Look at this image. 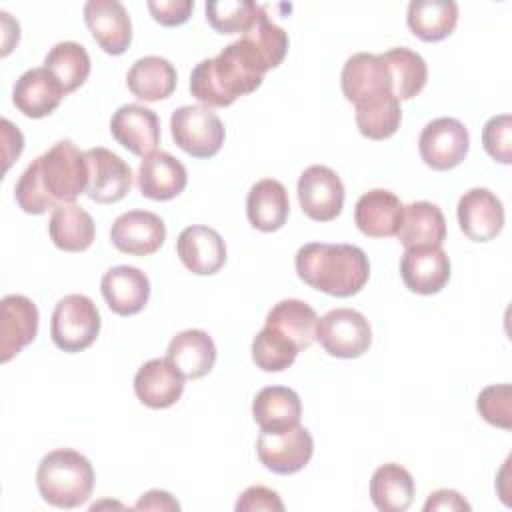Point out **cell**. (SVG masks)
I'll return each mask as SVG.
<instances>
[{"label": "cell", "mask_w": 512, "mask_h": 512, "mask_svg": "<svg viewBox=\"0 0 512 512\" xmlns=\"http://www.w3.org/2000/svg\"><path fill=\"white\" fill-rule=\"evenodd\" d=\"M36 486L50 506L78 508L92 496L94 470L84 454L72 448H56L40 460Z\"/></svg>", "instance_id": "obj_3"}, {"label": "cell", "mask_w": 512, "mask_h": 512, "mask_svg": "<svg viewBox=\"0 0 512 512\" xmlns=\"http://www.w3.org/2000/svg\"><path fill=\"white\" fill-rule=\"evenodd\" d=\"M316 340L330 356L360 358L372 344V328L358 310L334 308L318 318Z\"/></svg>", "instance_id": "obj_7"}, {"label": "cell", "mask_w": 512, "mask_h": 512, "mask_svg": "<svg viewBox=\"0 0 512 512\" xmlns=\"http://www.w3.org/2000/svg\"><path fill=\"white\" fill-rule=\"evenodd\" d=\"M290 214L288 190L280 180L262 178L246 196L248 222L260 232L280 230Z\"/></svg>", "instance_id": "obj_27"}, {"label": "cell", "mask_w": 512, "mask_h": 512, "mask_svg": "<svg viewBox=\"0 0 512 512\" xmlns=\"http://www.w3.org/2000/svg\"><path fill=\"white\" fill-rule=\"evenodd\" d=\"M44 68L50 70L62 84L66 94H70L86 82L90 74V56L86 48L78 42H58L46 54Z\"/></svg>", "instance_id": "obj_35"}, {"label": "cell", "mask_w": 512, "mask_h": 512, "mask_svg": "<svg viewBox=\"0 0 512 512\" xmlns=\"http://www.w3.org/2000/svg\"><path fill=\"white\" fill-rule=\"evenodd\" d=\"M148 10L162 26H180L190 18L194 0H150Z\"/></svg>", "instance_id": "obj_43"}, {"label": "cell", "mask_w": 512, "mask_h": 512, "mask_svg": "<svg viewBox=\"0 0 512 512\" xmlns=\"http://www.w3.org/2000/svg\"><path fill=\"white\" fill-rule=\"evenodd\" d=\"M134 510H180V504L164 490H150L140 496Z\"/></svg>", "instance_id": "obj_47"}, {"label": "cell", "mask_w": 512, "mask_h": 512, "mask_svg": "<svg viewBox=\"0 0 512 512\" xmlns=\"http://www.w3.org/2000/svg\"><path fill=\"white\" fill-rule=\"evenodd\" d=\"M102 296L108 308L118 316H134L144 310L150 298L148 276L134 266H114L100 280Z\"/></svg>", "instance_id": "obj_19"}, {"label": "cell", "mask_w": 512, "mask_h": 512, "mask_svg": "<svg viewBox=\"0 0 512 512\" xmlns=\"http://www.w3.org/2000/svg\"><path fill=\"white\" fill-rule=\"evenodd\" d=\"M14 198H16V204L20 206L22 212L34 214V216H40V214L48 212V208H52V210L56 208L54 202L48 198L42 182H40L36 160H32L26 166V170L20 174V178L14 186Z\"/></svg>", "instance_id": "obj_40"}, {"label": "cell", "mask_w": 512, "mask_h": 512, "mask_svg": "<svg viewBox=\"0 0 512 512\" xmlns=\"http://www.w3.org/2000/svg\"><path fill=\"white\" fill-rule=\"evenodd\" d=\"M238 512H252V510H284V502L280 500L278 492L266 488V486H250L246 488L234 506Z\"/></svg>", "instance_id": "obj_44"}, {"label": "cell", "mask_w": 512, "mask_h": 512, "mask_svg": "<svg viewBox=\"0 0 512 512\" xmlns=\"http://www.w3.org/2000/svg\"><path fill=\"white\" fill-rule=\"evenodd\" d=\"M258 460L274 474H296L300 472L314 454V438L308 428L294 426L284 432L268 434L260 432L256 440Z\"/></svg>", "instance_id": "obj_11"}, {"label": "cell", "mask_w": 512, "mask_h": 512, "mask_svg": "<svg viewBox=\"0 0 512 512\" xmlns=\"http://www.w3.org/2000/svg\"><path fill=\"white\" fill-rule=\"evenodd\" d=\"M400 276L410 292L438 294L450 280V258L442 246L406 248L400 258Z\"/></svg>", "instance_id": "obj_17"}, {"label": "cell", "mask_w": 512, "mask_h": 512, "mask_svg": "<svg viewBox=\"0 0 512 512\" xmlns=\"http://www.w3.org/2000/svg\"><path fill=\"white\" fill-rule=\"evenodd\" d=\"M380 56L388 66L392 78V94L398 100H410L422 92L428 80V66L418 52L406 46H396Z\"/></svg>", "instance_id": "obj_34"}, {"label": "cell", "mask_w": 512, "mask_h": 512, "mask_svg": "<svg viewBox=\"0 0 512 512\" xmlns=\"http://www.w3.org/2000/svg\"><path fill=\"white\" fill-rule=\"evenodd\" d=\"M166 358L186 380H198L214 368L216 346L208 332L188 328L170 340Z\"/></svg>", "instance_id": "obj_26"}, {"label": "cell", "mask_w": 512, "mask_h": 512, "mask_svg": "<svg viewBox=\"0 0 512 512\" xmlns=\"http://www.w3.org/2000/svg\"><path fill=\"white\" fill-rule=\"evenodd\" d=\"M240 38H244L256 50L268 70L280 66L288 52V34L270 20L266 6H260L256 18Z\"/></svg>", "instance_id": "obj_36"}, {"label": "cell", "mask_w": 512, "mask_h": 512, "mask_svg": "<svg viewBox=\"0 0 512 512\" xmlns=\"http://www.w3.org/2000/svg\"><path fill=\"white\" fill-rule=\"evenodd\" d=\"M112 244L130 256H150L166 240L164 220L148 210H128L110 228Z\"/></svg>", "instance_id": "obj_13"}, {"label": "cell", "mask_w": 512, "mask_h": 512, "mask_svg": "<svg viewBox=\"0 0 512 512\" xmlns=\"http://www.w3.org/2000/svg\"><path fill=\"white\" fill-rule=\"evenodd\" d=\"M406 22L412 34L424 42L444 40L458 24V4L454 0H412Z\"/></svg>", "instance_id": "obj_31"}, {"label": "cell", "mask_w": 512, "mask_h": 512, "mask_svg": "<svg viewBox=\"0 0 512 512\" xmlns=\"http://www.w3.org/2000/svg\"><path fill=\"white\" fill-rule=\"evenodd\" d=\"M414 494V478L404 466L388 462L374 470L370 480V498L380 512L408 510L414 500Z\"/></svg>", "instance_id": "obj_32"}, {"label": "cell", "mask_w": 512, "mask_h": 512, "mask_svg": "<svg viewBox=\"0 0 512 512\" xmlns=\"http://www.w3.org/2000/svg\"><path fill=\"white\" fill-rule=\"evenodd\" d=\"M252 416L262 432L290 430L300 424V396L288 386H266L252 400Z\"/></svg>", "instance_id": "obj_25"}, {"label": "cell", "mask_w": 512, "mask_h": 512, "mask_svg": "<svg viewBox=\"0 0 512 512\" xmlns=\"http://www.w3.org/2000/svg\"><path fill=\"white\" fill-rule=\"evenodd\" d=\"M512 388L510 384L486 386L476 400L480 416L492 426L510 430L512 428Z\"/></svg>", "instance_id": "obj_41"}, {"label": "cell", "mask_w": 512, "mask_h": 512, "mask_svg": "<svg viewBox=\"0 0 512 512\" xmlns=\"http://www.w3.org/2000/svg\"><path fill=\"white\" fill-rule=\"evenodd\" d=\"M340 86L346 100L356 108L392 94V78L386 62L380 54L370 52H356L344 62Z\"/></svg>", "instance_id": "obj_10"}, {"label": "cell", "mask_w": 512, "mask_h": 512, "mask_svg": "<svg viewBox=\"0 0 512 512\" xmlns=\"http://www.w3.org/2000/svg\"><path fill=\"white\" fill-rule=\"evenodd\" d=\"M2 138H4V170H8L14 158L20 156L24 148V138H22V132L8 118L2 120Z\"/></svg>", "instance_id": "obj_46"}, {"label": "cell", "mask_w": 512, "mask_h": 512, "mask_svg": "<svg viewBox=\"0 0 512 512\" xmlns=\"http://www.w3.org/2000/svg\"><path fill=\"white\" fill-rule=\"evenodd\" d=\"M178 74L170 60L162 56H144L138 58L126 76L130 92L144 102H158L176 90Z\"/></svg>", "instance_id": "obj_29"}, {"label": "cell", "mask_w": 512, "mask_h": 512, "mask_svg": "<svg viewBox=\"0 0 512 512\" xmlns=\"http://www.w3.org/2000/svg\"><path fill=\"white\" fill-rule=\"evenodd\" d=\"M206 20L220 34H244L256 18L260 4L250 0H210Z\"/></svg>", "instance_id": "obj_39"}, {"label": "cell", "mask_w": 512, "mask_h": 512, "mask_svg": "<svg viewBox=\"0 0 512 512\" xmlns=\"http://www.w3.org/2000/svg\"><path fill=\"white\" fill-rule=\"evenodd\" d=\"M402 108L394 94L356 108V126L370 140H386L400 128Z\"/></svg>", "instance_id": "obj_37"}, {"label": "cell", "mask_w": 512, "mask_h": 512, "mask_svg": "<svg viewBox=\"0 0 512 512\" xmlns=\"http://www.w3.org/2000/svg\"><path fill=\"white\" fill-rule=\"evenodd\" d=\"M48 234L64 252H84L92 246L96 226L92 216L78 204H58L48 222Z\"/></svg>", "instance_id": "obj_30"}, {"label": "cell", "mask_w": 512, "mask_h": 512, "mask_svg": "<svg viewBox=\"0 0 512 512\" xmlns=\"http://www.w3.org/2000/svg\"><path fill=\"white\" fill-rule=\"evenodd\" d=\"M100 332V312L96 304L84 294H68L58 300L52 322L50 336L54 344L64 352H82L94 344Z\"/></svg>", "instance_id": "obj_5"}, {"label": "cell", "mask_w": 512, "mask_h": 512, "mask_svg": "<svg viewBox=\"0 0 512 512\" xmlns=\"http://www.w3.org/2000/svg\"><path fill=\"white\" fill-rule=\"evenodd\" d=\"M404 204L400 198L384 188L364 192L354 208V222L358 230L370 238L396 236L402 224Z\"/></svg>", "instance_id": "obj_24"}, {"label": "cell", "mask_w": 512, "mask_h": 512, "mask_svg": "<svg viewBox=\"0 0 512 512\" xmlns=\"http://www.w3.org/2000/svg\"><path fill=\"white\" fill-rule=\"evenodd\" d=\"M136 184L140 194L150 200H172L184 192L188 172L178 158L164 150H156L142 158Z\"/></svg>", "instance_id": "obj_23"}, {"label": "cell", "mask_w": 512, "mask_h": 512, "mask_svg": "<svg viewBox=\"0 0 512 512\" xmlns=\"http://www.w3.org/2000/svg\"><path fill=\"white\" fill-rule=\"evenodd\" d=\"M268 72L254 48L238 38L218 56L200 60L190 74V92L206 108H226L236 98L254 92Z\"/></svg>", "instance_id": "obj_1"}, {"label": "cell", "mask_w": 512, "mask_h": 512, "mask_svg": "<svg viewBox=\"0 0 512 512\" xmlns=\"http://www.w3.org/2000/svg\"><path fill=\"white\" fill-rule=\"evenodd\" d=\"M172 138L192 158H212L224 144V124L206 106H180L170 118Z\"/></svg>", "instance_id": "obj_6"}, {"label": "cell", "mask_w": 512, "mask_h": 512, "mask_svg": "<svg viewBox=\"0 0 512 512\" xmlns=\"http://www.w3.org/2000/svg\"><path fill=\"white\" fill-rule=\"evenodd\" d=\"M88 162L86 196L98 204H114L132 188V168L108 148L96 146L84 152Z\"/></svg>", "instance_id": "obj_12"}, {"label": "cell", "mask_w": 512, "mask_h": 512, "mask_svg": "<svg viewBox=\"0 0 512 512\" xmlns=\"http://www.w3.org/2000/svg\"><path fill=\"white\" fill-rule=\"evenodd\" d=\"M482 144L490 158L500 164L512 162V118L510 114L492 116L482 128Z\"/></svg>", "instance_id": "obj_42"}, {"label": "cell", "mask_w": 512, "mask_h": 512, "mask_svg": "<svg viewBox=\"0 0 512 512\" xmlns=\"http://www.w3.org/2000/svg\"><path fill=\"white\" fill-rule=\"evenodd\" d=\"M38 308L22 294H8L0 302V362H10L38 334Z\"/></svg>", "instance_id": "obj_15"}, {"label": "cell", "mask_w": 512, "mask_h": 512, "mask_svg": "<svg viewBox=\"0 0 512 512\" xmlns=\"http://www.w3.org/2000/svg\"><path fill=\"white\" fill-rule=\"evenodd\" d=\"M398 240L404 248L442 246L446 240V218L442 210L426 200L404 206Z\"/></svg>", "instance_id": "obj_28"}, {"label": "cell", "mask_w": 512, "mask_h": 512, "mask_svg": "<svg viewBox=\"0 0 512 512\" xmlns=\"http://www.w3.org/2000/svg\"><path fill=\"white\" fill-rule=\"evenodd\" d=\"M84 22L96 44L112 56H120L132 42V22L118 0H88L84 4Z\"/></svg>", "instance_id": "obj_14"}, {"label": "cell", "mask_w": 512, "mask_h": 512, "mask_svg": "<svg viewBox=\"0 0 512 512\" xmlns=\"http://www.w3.org/2000/svg\"><path fill=\"white\" fill-rule=\"evenodd\" d=\"M176 252L182 264L198 276L216 274L226 264V244L222 236L214 228L202 224L186 226L180 232Z\"/></svg>", "instance_id": "obj_20"}, {"label": "cell", "mask_w": 512, "mask_h": 512, "mask_svg": "<svg viewBox=\"0 0 512 512\" xmlns=\"http://www.w3.org/2000/svg\"><path fill=\"white\" fill-rule=\"evenodd\" d=\"M296 192L300 208L310 220L330 222L344 208V184L328 166H308L298 178Z\"/></svg>", "instance_id": "obj_9"}, {"label": "cell", "mask_w": 512, "mask_h": 512, "mask_svg": "<svg viewBox=\"0 0 512 512\" xmlns=\"http://www.w3.org/2000/svg\"><path fill=\"white\" fill-rule=\"evenodd\" d=\"M66 96V90L56 80V76L40 68L26 70L14 84L12 102L28 118H44L50 116Z\"/></svg>", "instance_id": "obj_21"}, {"label": "cell", "mask_w": 512, "mask_h": 512, "mask_svg": "<svg viewBox=\"0 0 512 512\" xmlns=\"http://www.w3.org/2000/svg\"><path fill=\"white\" fill-rule=\"evenodd\" d=\"M298 278L314 290L336 298L358 294L370 278V262L354 244L308 242L294 258Z\"/></svg>", "instance_id": "obj_2"}, {"label": "cell", "mask_w": 512, "mask_h": 512, "mask_svg": "<svg viewBox=\"0 0 512 512\" xmlns=\"http://www.w3.org/2000/svg\"><path fill=\"white\" fill-rule=\"evenodd\" d=\"M298 346L278 330L264 326L252 340V360L264 372H282L298 356Z\"/></svg>", "instance_id": "obj_38"}, {"label": "cell", "mask_w": 512, "mask_h": 512, "mask_svg": "<svg viewBox=\"0 0 512 512\" xmlns=\"http://www.w3.org/2000/svg\"><path fill=\"white\" fill-rule=\"evenodd\" d=\"M432 510H470V504L456 490L444 488L428 496L424 504V512H432Z\"/></svg>", "instance_id": "obj_45"}, {"label": "cell", "mask_w": 512, "mask_h": 512, "mask_svg": "<svg viewBox=\"0 0 512 512\" xmlns=\"http://www.w3.org/2000/svg\"><path fill=\"white\" fill-rule=\"evenodd\" d=\"M460 230L474 242H488L504 228V206L488 188H472L464 192L456 206Z\"/></svg>", "instance_id": "obj_16"}, {"label": "cell", "mask_w": 512, "mask_h": 512, "mask_svg": "<svg viewBox=\"0 0 512 512\" xmlns=\"http://www.w3.org/2000/svg\"><path fill=\"white\" fill-rule=\"evenodd\" d=\"M264 326L278 330L288 340H292L298 346V350H304L310 348L312 342L316 340L318 314L304 300L286 298L270 308Z\"/></svg>", "instance_id": "obj_33"}, {"label": "cell", "mask_w": 512, "mask_h": 512, "mask_svg": "<svg viewBox=\"0 0 512 512\" xmlns=\"http://www.w3.org/2000/svg\"><path fill=\"white\" fill-rule=\"evenodd\" d=\"M184 376L168 358H152L144 362L134 376L136 398L148 408H170L184 392Z\"/></svg>", "instance_id": "obj_22"}, {"label": "cell", "mask_w": 512, "mask_h": 512, "mask_svg": "<svg viewBox=\"0 0 512 512\" xmlns=\"http://www.w3.org/2000/svg\"><path fill=\"white\" fill-rule=\"evenodd\" d=\"M110 134L128 152L146 158L160 142V120L142 104H124L112 114Z\"/></svg>", "instance_id": "obj_18"}, {"label": "cell", "mask_w": 512, "mask_h": 512, "mask_svg": "<svg viewBox=\"0 0 512 512\" xmlns=\"http://www.w3.org/2000/svg\"><path fill=\"white\" fill-rule=\"evenodd\" d=\"M40 182L48 198L58 204H72L88 186V162L72 140L56 142L48 152L34 158Z\"/></svg>", "instance_id": "obj_4"}, {"label": "cell", "mask_w": 512, "mask_h": 512, "mask_svg": "<svg viewBox=\"0 0 512 512\" xmlns=\"http://www.w3.org/2000/svg\"><path fill=\"white\" fill-rule=\"evenodd\" d=\"M470 136L466 126L456 118H434L418 138V150L426 166L432 170H452L468 154Z\"/></svg>", "instance_id": "obj_8"}]
</instances>
